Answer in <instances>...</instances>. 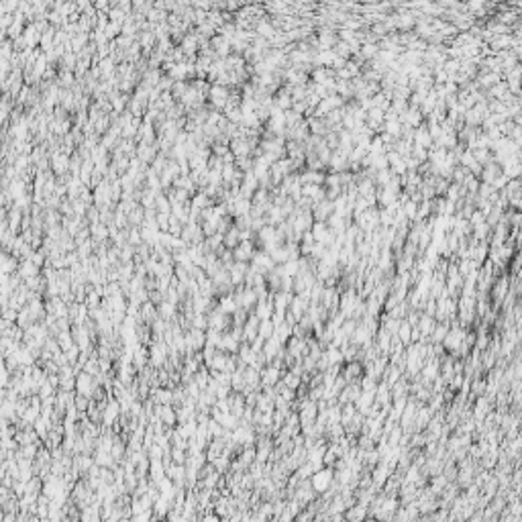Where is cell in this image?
<instances>
[{
  "label": "cell",
  "mask_w": 522,
  "mask_h": 522,
  "mask_svg": "<svg viewBox=\"0 0 522 522\" xmlns=\"http://www.w3.org/2000/svg\"><path fill=\"white\" fill-rule=\"evenodd\" d=\"M229 98H231V90H229V88L212 84L210 94H208V102H210V108H212V110L223 112L225 106H227V102H229Z\"/></svg>",
  "instance_id": "1"
},
{
  "label": "cell",
  "mask_w": 522,
  "mask_h": 522,
  "mask_svg": "<svg viewBox=\"0 0 522 522\" xmlns=\"http://www.w3.org/2000/svg\"><path fill=\"white\" fill-rule=\"evenodd\" d=\"M51 171L57 178L70 173V155H66V153H61V151H53L51 153Z\"/></svg>",
  "instance_id": "2"
},
{
  "label": "cell",
  "mask_w": 522,
  "mask_h": 522,
  "mask_svg": "<svg viewBox=\"0 0 522 522\" xmlns=\"http://www.w3.org/2000/svg\"><path fill=\"white\" fill-rule=\"evenodd\" d=\"M251 265L257 269V271H261L263 275H267L269 271H273L275 269V263H273V259L265 253V251H255V255H253V259H251Z\"/></svg>",
  "instance_id": "3"
},
{
  "label": "cell",
  "mask_w": 522,
  "mask_h": 522,
  "mask_svg": "<svg viewBox=\"0 0 522 522\" xmlns=\"http://www.w3.org/2000/svg\"><path fill=\"white\" fill-rule=\"evenodd\" d=\"M255 251H257V249H255V243H253V241H243L237 249H233V253H235V261L251 263Z\"/></svg>",
  "instance_id": "4"
},
{
  "label": "cell",
  "mask_w": 522,
  "mask_h": 522,
  "mask_svg": "<svg viewBox=\"0 0 522 522\" xmlns=\"http://www.w3.org/2000/svg\"><path fill=\"white\" fill-rule=\"evenodd\" d=\"M414 147H422V149H433L435 147V141L428 133V125L422 122V125L414 131Z\"/></svg>",
  "instance_id": "5"
},
{
  "label": "cell",
  "mask_w": 522,
  "mask_h": 522,
  "mask_svg": "<svg viewBox=\"0 0 522 522\" xmlns=\"http://www.w3.org/2000/svg\"><path fill=\"white\" fill-rule=\"evenodd\" d=\"M249 267H251V263H245V261H235V265L229 269V273H231V280H233L235 288H237V286H245V278H247V271H249Z\"/></svg>",
  "instance_id": "6"
},
{
  "label": "cell",
  "mask_w": 522,
  "mask_h": 522,
  "mask_svg": "<svg viewBox=\"0 0 522 522\" xmlns=\"http://www.w3.org/2000/svg\"><path fill=\"white\" fill-rule=\"evenodd\" d=\"M255 33L259 35V37H263V39H267V41H271L275 35L280 33L278 29L273 27V23L269 21V19H261L257 25H255Z\"/></svg>",
  "instance_id": "7"
},
{
  "label": "cell",
  "mask_w": 522,
  "mask_h": 522,
  "mask_svg": "<svg viewBox=\"0 0 522 522\" xmlns=\"http://www.w3.org/2000/svg\"><path fill=\"white\" fill-rule=\"evenodd\" d=\"M23 37H25V41H27V45H29V49H37V47H41V33H39V29L31 23V25H27V29H25V33H23Z\"/></svg>",
  "instance_id": "8"
},
{
  "label": "cell",
  "mask_w": 522,
  "mask_h": 522,
  "mask_svg": "<svg viewBox=\"0 0 522 522\" xmlns=\"http://www.w3.org/2000/svg\"><path fill=\"white\" fill-rule=\"evenodd\" d=\"M90 237L94 243H106L110 237V231L104 223H94V225H90Z\"/></svg>",
  "instance_id": "9"
},
{
  "label": "cell",
  "mask_w": 522,
  "mask_h": 522,
  "mask_svg": "<svg viewBox=\"0 0 522 522\" xmlns=\"http://www.w3.org/2000/svg\"><path fill=\"white\" fill-rule=\"evenodd\" d=\"M19 273H21V278H23V280L37 278V275H41V267H37L33 261H29V259H21Z\"/></svg>",
  "instance_id": "10"
},
{
  "label": "cell",
  "mask_w": 522,
  "mask_h": 522,
  "mask_svg": "<svg viewBox=\"0 0 522 522\" xmlns=\"http://www.w3.org/2000/svg\"><path fill=\"white\" fill-rule=\"evenodd\" d=\"M19 265H21V259H19V257H15V255L9 253V251L3 253V273H5V275L17 273V271H19Z\"/></svg>",
  "instance_id": "11"
},
{
  "label": "cell",
  "mask_w": 522,
  "mask_h": 522,
  "mask_svg": "<svg viewBox=\"0 0 522 522\" xmlns=\"http://www.w3.org/2000/svg\"><path fill=\"white\" fill-rule=\"evenodd\" d=\"M239 245H241V231L233 225V229L225 235V247L227 249H237Z\"/></svg>",
  "instance_id": "12"
},
{
  "label": "cell",
  "mask_w": 522,
  "mask_h": 522,
  "mask_svg": "<svg viewBox=\"0 0 522 522\" xmlns=\"http://www.w3.org/2000/svg\"><path fill=\"white\" fill-rule=\"evenodd\" d=\"M190 204H192V208H198V210H206V208L214 206V204H212V198H208L204 192H198V194H194Z\"/></svg>",
  "instance_id": "13"
},
{
  "label": "cell",
  "mask_w": 522,
  "mask_h": 522,
  "mask_svg": "<svg viewBox=\"0 0 522 522\" xmlns=\"http://www.w3.org/2000/svg\"><path fill=\"white\" fill-rule=\"evenodd\" d=\"M118 402H110L106 408H104V416H102V420L110 426V424H114V420H116V416H118Z\"/></svg>",
  "instance_id": "14"
},
{
  "label": "cell",
  "mask_w": 522,
  "mask_h": 522,
  "mask_svg": "<svg viewBox=\"0 0 522 522\" xmlns=\"http://www.w3.org/2000/svg\"><path fill=\"white\" fill-rule=\"evenodd\" d=\"M141 320L143 322H151V320H157V312H155V306L151 302L143 304V310H141Z\"/></svg>",
  "instance_id": "15"
},
{
  "label": "cell",
  "mask_w": 522,
  "mask_h": 522,
  "mask_svg": "<svg viewBox=\"0 0 522 522\" xmlns=\"http://www.w3.org/2000/svg\"><path fill=\"white\" fill-rule=\"evenodd\" d=\"M402 212L408 221H416V214H418V202H414L412 198L402 206Z\"/></svg>",
  "instance_id": "16"
},
{
  "label": "cell",
  "mask_w": 522,
  "mask_h": 522,
  "mask_svg": "<svg viewBox=\"0 0 522 522\" xmlns=\"http://www.w3.org/2000/svg\"><path fill=\"white\" fill-rule=\"evenodd\" d=\"M188 88H190V82H176V84H173V88H171V96L176 98V102L184 98V94L188 92Z\"/></svg>",
  "instance_id": "17"
},
{
  "label": "cell",
  "mask_w": 522,
  "mask_h": 522,
  "mask_svg": "<svg viewBox=\"0 0 522 522\" xmlns=\"http://www.w3.org/2000/svg\"><path fill=\"white\" fill-rule=\"evenodd\" d=\"M210 151H212V155H217V157L225 159V157L229 155V153H231V145H223V143H212Z\"/></svg>",
  "instance_id": "18"
},
{
  "label": "cell",
  "mask_w": 522,
  "mask_h": 522,
  "mask_svg": "<svg viewBox=\"0 0 522 522\" xmlns=\"http://www.w3.org/2000/svg\"><path fill=\"white\" fill-rule=\"evenodd\" d=\"M410 334H412V328H410V322H402L400 328H398V336L402 339V343H410Z\"/></svg>",
  "instance_id": "19"
},
{
  "label": "cell",
  "mask_w": 522,
  "mask_h": 522,
  "mask_svg": "<svg viewBox=\"0 0 522 522\" xmlns=\"http://www.w3.org/2000/svg\"><path fill=\"white\" fill-rule=\"evenodd\" d=\"M345 374H347L349 380L361 378V365H359V363H349V365H347V370H345Z\"/></svg>",
  "instance_id": "20"
},
{
  "label": "cell",
  "mask_w": 522,
  "mask_h": 522,
  "mask_svg": "<svg viewBox=\"0 0 522 522\" xmlns=\"http://www.w3.org/2000/svg\"><path fill=\"white\" fill-rule=\"evenodd\" d=\"M498 80H500V76H498V72H492V74H487V76H481V86H496L498 84Z\"/></svg>",
  "instance_id": "21"
},
{
  "label": "cell",
  "mask_w": 522,
  "mask_h": 522,
  "mask_svg": "<svg viewBox=\"0 0 522 522\" xmlns=\"http://www.w3.org/2000/svg\"><path fill=\"white\" fill-rule=\"evenodd\" d=\"M506 90H508V84H506V82H500V84H496V86L492 88V94L502 100V98L506 96Z\"/></svg>",
  "instance_id": "22"
}]
</instances>
